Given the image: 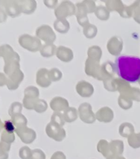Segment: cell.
Segmentation results:
<instances>
[{
  "mask_svg": "<svg viewBox=\"0 0 140 159\" xmlns=\"http://www.w3.org/2000/svg\"><path fill=\"white\" fill-rule=\"evenodd\" d=\"M116 74L120 78L129 82L140 80V58L129 56H120L115 62Z\"/></svg>",
  "mask_w": 140,
  "mask_h": 159,
  "instance_id": "1",
  "label": "cell"
},
{
  "mask_svg": "<svg viewBox=\"0 0 140 159\" xmlns=\"http://www.w3.org/2000/svg\"><path fill=\"white\" fill-rule=\"evenodd\" d=\"M1 139L2 141L10 143L14 141V135H13V133H11V132H8L4 130V132L2 134Z\"/></svg>",
  "mask_w": 140,
  "mask_h": 159,
  "instance_id": "2",
  "label": "cell"
},
{
  "mask_svg": "<svg viewBox=\"0 0 140 159\" xmlns=\"http://www.w3.org/2000/svg\"><path fill=\"white\" fill-rule=\"evenodd\" d=\"M4 128H5V130L8 132H11L13 133V131L15 130L14 125L11 121H6L4 125Z\"/></svg>",
  "mask_w": 140,
  "mask_h": 159,
  "instance_id": "3",
  "label": "cell"
},
{
  "mask_svg": "<svg viewBox=\"0 0 140 159\" xmlns=\"http://www.w3.org/2000/svg\"><path fill=\"white\" fill-rule=\"evenodd\" d=\"M8 154L7 152L0 149V159H8Z\"/></svg>",
  "mask_w": 140,
  "mask_h": 159,
  "instance_id": "4",
  "label": "cell"
},
{
  "mask_svg": "<svg viewBox=\"0 0 140 159\" xmlns=\"http://www.w3.org/2000/svg\"><path fill=\"white\" fill-rule=\"evenodd\" d=\"M5 83H6L5 76L0 73V87L4 86L5 84Z\"/></svg>",
  "mask_w": 140,
  "mask_h": 159,
  "instance_id": "5",
  "label": "cell"
},
{
  "mask_svg": "<svg viewBox=\"0 0 140 159\" xmlns=\"http://www.w3.org/2000/svg\"><path fill=\"white\" fill-rule=\"evenodd\" d=\"M3 127H4V125H3L2 122L1 121V119H0V131L2 130V129Z\"/></svg>",
  "mask_w": 140,
  "mask_h": 159,
  "instance_id": "6",
  "label": "cell"
},
{
  "mask_svg": "<svg viewBox=\"0 0 140 159\" xmlns=\"http://www.w3.org/2000/svg\"><path fill=\"white\" fill-rule=\"evenodd\" d=\"M2 56V49H1V48H0V56Z\"/></svg>",
  "mask_w": 140,
  "mask_h": 159,
  "instance_id": "7",
  "label": "cell"
},
{
  "mask_svg": "<svg viewBox=\"0 0 140 159\" xmlns=\"http://www.w3.org/2000/svg\"><path fill=\"white\" fill-rule=\"evenodd\" d=\"M0 22H2V20H1V19H0Z\"/></svg>",
  "mask_w": 140,
  "mask_h": 159,
  "instance_id": "8",
  "label": "cell"
}]
</instances>
